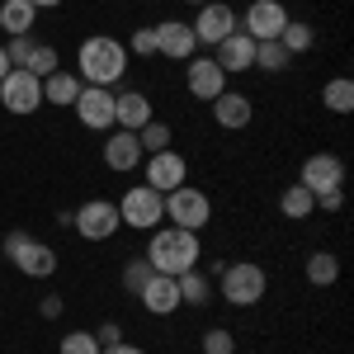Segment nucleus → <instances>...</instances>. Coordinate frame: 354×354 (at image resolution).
<instances>
[{
  "mask_svg": "<svg viewBox=\"0 0 354 354\" xmlns=\"http://www.w3.org/2000/svg\"><path fill=\"white\" fill-rule=\"evenodd\" d=\"M33 19H38V10H33L28 0H0V28H5L10 38L33 33Z\"/></svg>",
  "mask_w": 354,
  "mask_h": 354,
  "instance_id": "obj_21",
  "label": "nucleus"
},
{
  "mask_svg": "<svg viewBox=\"0 0 354 354\" xmlns=\"http://www.w3.org/2000/svg\"><path fill=\"white\" fill-rule=\"evenodd\" d=\"M203 354H236V335L222 330V326L203 330Z\"/></svg>",
  "mask_w": 354,
  "mask_h": 354,
  "instance_id": "obj_33",
  "label": "nucleus"
},
{
  "mask_svg": "<svg viewBox=\"0 0 354 354\" xmlns=\"http://www.w3.org/2000/svg\"><path fill=\"white\" fill-rule=\"evenodd\" d=\"M137 298H142V307H147L151 317H170V312L180 307V283H175L170 274H151Z\"/></svg>",
  "mask_w": 354,
  "mask_h": 354,
  "instance_id": "obj_18",
  "label": "nucleus"
},
{
  "mask_svg": "<svg viewBox=\"0 0 354 354\" xmlns=\"http://www.w3.org/2000/svg\"><path fill=\"white\" fill-rule=\"evenodd\" d=\"M189 5H208V0H189Z\"/></svg>",
  "mask_w": 354,
  "mask_h": 354,
  "instance_id": "obj_42",
  "label": "nucleus"
},
{
  "mask_svg": "<svg viewBox=\"0 0 354 354\" xmlns=\"http://www.w3.org/2000/svg\"><path fill=\"white\" fill-rule=\"evenodd\" d=\"M335 279H340V260H335L330 250H312V255H307V283H312V288H330Z\"/></svg>",
  "mask_w": 354,
  "mask_h": 354,
  "instance_id": "obj_24",
  "label": "nucleus"
},
{
  "mask_svg": "<svg viewBox=\"0 0 354 354\" xmlns=\"http://www.w3.org/2000/svg\"><path fill=\"white\" fill-rule=\"evenodd\" d=\"M298 185H302V189H312V198H317V194H330V189H345V161L330 156V151H317V156L302 161Z\"/></svg>",
  "mask_w": 354,
  "mask_h": 354,
  "instance_id": "obj_11",
  "label": "nucleus"
},
{
  "mask_svg": "<svg viewBox=\"0 0 354 354\" xmlns=\"http://www.w3.org/2000/svg\"><path fill=\"white\" fill-rule=\"evenodd\" d=\"M175 283H180V302H189V307H203V302L213 298V283H208V274H198V270L180 274Z\"/></svg>",
  "mask_w": 354,
  "mask_h": 354,
  "instance_id": "obj_27",
  "label": "nucleus"
},
{
  "mask_svg": "<svg viewBox=\"0 0 354 354\" xmlns=\"http://www.w3.org/2000/svg\"><path fill=\"white\" fill-rule=\"evenodd\" d=\"M62 354H100L95 330H66V335H62Z\"/></svg>",
  "mask_w": 354,
  "mask_h": 354,
  "instance_id": "obj_31",
  "label": "nucleus"
},
{
  "mask_svg": "<svg viewBox=\"0 0 354 354\" xmlns=\"http://www.w3.org/2000/svg\"><path fill=\"white\" fill-rule=\"evenodd\" d=\"M165 218V194H156L151 185H133L118 198V222L133 232H156Z\"/></svg>",
  "mask_w": 354,
  "mask_h": 354,
  "instance_id": "obj_4",
  "label": "nucleus"
},
{
  "mask_svg": "<svg viewBox=\"0 0 354 354\" xmlns=\"http://www.w3.org/2000/svg\"><path fill=\"white\" fill-rule=\"evenodd\" d=\"M213 118H218V128H227V133H241L245 123L255 118V104L245 95H236V90H222L218 100H213Z\"/></svg>",
  "mask_w": 354,
  "mask_h": 354,
  "instance_id": "obj_20",
  "label": "nucleus"
},
{
  "mask_svg": "<svg viewBox=\"0 0 354 354\" xmlns=\"http://www.w3.org/2000/svg\"><path fill=\"white\" fill-rule=\"evenodd\" d=\"M38 312H43V317H62V298H57V293H48V298L38 302Z\"/></svg>",
  "mask_w": 354,
  "mask_h": 354,
  "instance_id": "obj_38",
  "label": "nucleus"
},
{
  "mask_svg": "<svg viewBox=\"0 0 354 354\" xmlns=\"http://www.w3.org/2000/svg\"><path fill=\"white\" fill-rule=\"evenodd\" d=\"M123 71H128V48L118 38L95 33V38L81 43V53H76V76H81V85H104V90H113V85L123 81Z\"/></svg>",
  "mask_w": 354,
  "mask_h": 354,
  "instance_id": "obj_2",
  "label": "nucleus"
},
{
  "mask_svg": "<svg viewBox=\"0 0 354 354\" xmlns=\"http://www.w3.org/2000/svg\"><path fill=\"white\" fill-rule=\"evenodd\" d=\"M194 48H198V38H194L189 24H180V19H161L156 24V57H170V62H189Z\"/></svg>",
  "mask_w": 354,
  "mask_h": 354,
  "instance_id": "obj_15",
  "label": "nucleus"
},
{
  "mask_svg": "<svg viewBox=\"0 0 354 354\" xmlns=\"http://www.w3.org/2000/svg\"><path fill=\"white\" fill-rule=\"evenodd\" d=\"M185 85H189L194 100L213 104L222 90H227V71H222L213 57H189V71H185Z\"/></svg>",
  "mask_w": 354,
  "mask_h": 354,
  "instance_id": "obj_14",
  "label": "nucleus"
},
{
  "mask_svg": "<svg viewBox=\"0 0 354 354\" xmlns=\"http://www.w3.org/2000/svg\"><path fill=\"white\" fill-rule=\"evenodd\" d=\"M95 340H100V350H104V345H118V340H123V326H118V322H104V326L95 330Z\"/></svg>",
  "mask_w": 354,
  "mask_h": 354,
  "instance_id": "obj_36",
  "label": "nucleus"
},
{
  "mask_svg": "<svg viewBox=\"0 0 354 354\" xmlns=\"http://www.w3.org/2000/svg\"><path fill=\"white\" fill-rule=\"evenodd\" d=\"M28 53H33V33H19V38H10V43H5V57H10V66H24Z\"/></svg>",
  "mask_w": 354,
  "mask_h": 354,
  "instance_id": "obj_35",
  "label": "nucleus"
},
{
  "mask_svg": "<svg viewBox=\"0 0 354 354\" xmlns=\"http://www.w3.org/2000/svg\"><path fill=\"white\" fill-rule=\"evenodd\" d=\"M151 274H156V270L147 265V255H137V260L123 265V288H128V293H142V283H147Z\"/></svg>",
  "mask_w": 354,
  "mask_h": 354,
  "instance_id": "obj_32",
  "label": "nucleus"
},
{
  "mask_svg": "<svg viewBox=\"0 0 354 354\" xmlns=\"http://www.w3.org/2000/svg\"><path fill=\"white\" fill-rule=\"evenodd\" d=\"M340 203H345V189H330V194H317V208H326V213H340Z\"/></svg>",
  "mask_w": 354,
  "mask_h": 354,
  "instance_id": "obj_37",
  "label": "nucleus"
},
{
  "mask_svg": "<svg viewBox=\"0 0 354 354\" xmlns=\"http://www.w3.org/2000/svg\"><path fill=\"white\" fill-rule=\"evenodd\" d=\"M218 279H222V298L232 302V307H255V302L265 298V288H270V279H265V270H260L255 260L227 265Z\"/></svg>",
  "mask_w": 354,
  "mask_h": 354,
  "instance_id": "obj_6",
  "label": "nucleus"
},
{
  "mask_svg": "<svg viewBox=\"0 0 354 354\" xmlns=\"http://www.w3.org/2000/svg\"><path fill=\"white\" fill-rule=\"evenodd\" d=\"M76 118H81L90 133H109L113 128V90L104 85H81V95H76Z\"/></svg>",
  "mask_w": 354,
  "mask_h": 354,
  "instance_id": "obj_13",
  "label": "nucleus"
},
{
  "mask_svg": "<svg viewBox=\"0 0 354 354\" xmlns=\"http://www.w3.org/2000/svg\"><path fill=\"white\" fill-rule=\"evenodd\" d=\"M198 255H203L198 232H185V227H156L147 241V265L156 274H170V279L198 270Z\"/></svg>",
  "mask_w": 354,
  "mask_h": 354,
  "instance_id": "obj_1",
  "label": "nucleus"
},
{
  "mask_svg": "<svg viewBox=\"0 0 354 354\" xmlns=\"http://www.w3.org/2000/svg\"><path fill=\"white\" fill-rule=\"evenodd\" d=\"M189 180V161L170 147V151H151V156H142V185H151L156 194H170L180 189Z\"/></svg>",
  "mask_w": 354,
  "mask_h": 354,
  "instance_id": "obj_7",
  "label": "nucleus"
},
{
  "mask_svg": "<svg viewBox=\"0 0 354 354\" xmlns=\"http://www.w3.org/2000/svg\"><path fill=\"white\" fill-rule=\"evenodd\" d=\"M123 48H128V53H137V57H156V28H137Z\"/></svg>",
  "mask_w": 354,
  "mask_h": 354,
  "instance_id": "obj_34",
  "label": "nucleus"
},
{
  "mask_svg": "<svg viewBox=\"0 0 354 354\" xmlns=\"http://www.w3.org/2000/svg\"><path fill=\"white\" fill-rule=\"evenodd\" d=\"M28 5H33V10H57L62 0H28Z\"/></svg>",
  "mask_w": 354,
  "mask_h": 354,
  "instance_id": "obj_40",
  "label": "nucleus"
},
{
  "mask_svg": "<svg viewBox=\"0 0 354 354\" xmlns=\"http://www.w3.org/2000/svg\"><path fill=\"white\" fill-rule=\"evenodd\" d=\"M213 62H218L227 76H232V71H250V66H255V38H245L241 28L227 33L218 48H213Z\"/></svg>",
  "mask_w": 354,
  "mask_h": 354,
  "instance_id": "obj_17",
  "label": "nucleus"
},
{
  "mask_svg": "<svg viewBox=\"0 0 354 354\" xmlns=\"http://www.w3.org/2000/svg\"><path fill=\"white\" fill-rule=\"evenodd\" d=\"M236 19H241V33H245V38L270 43V38H279V33H283L288 10H283L279 0H250V5H245V15H236Z\"/></svg>",
  "mask_w": 354,
  "mask_h": 354,
  "instance_id": "obj_10",
  "label": "nucleus"
},
{
  "mask_svg": "<svg viewBox=\"0 0 354 354\" xmlns=\"http://www.w3.org/2000/svg\"><path fill=\"white\" fill-rule=\"evenodd\" d=\"M5 255H10V265L28 279H53L57 265H62V255H57L48 241H33L28 232H10L5 236Z\"/></svg>",
  "mask_w": 354,
  "mask_h": 354,
  "instance_id": "obj_3",
  "label": "nucleus"
},
{
  "mask_svg": "<svg viewBox=\"0 0 354 354\" xmlns=\"http://www.w3.org/2000/svg\"><path fill=\"white\" fill-rule=\"evenodd\" d=\"M24 71H28V76H38V81H48L53 71H62V57H57V48H48V43H33V53H28Z\"/></svg>",
  "mask_w": 354,
  "mask_h": 354,
  "instance_id": "obj_28",
  "label": "nucleus"
},
{
  "mask_svg": "<svg viewBox=\"0 0 354 354\" xmlns=\"http://www.w3.org/2000/svg\"><path fill=\"white\" fill-rule=\"evenodd\" d=\"M279 43L288 48V57H302V53H312L317 33H312V24H307V19H288V24H283V33H279Z\"/></svg>",
  "mask_w": 354,
  "mask_h": 354,
  "instance_id": "obj_26",
  "label": "nucleus"
},
{
  "mask_svg": "<svg viewBox=\"0 0 354 354\" xmlns=\"http://www.w3.org/2000/svg\"><path fill=\"white\" fill-rule=\"evenodd\" d=\"M279 213L288 222H302L317 213V198H312V189H302V185H288V189L279 194Z\"/></svg>",
  "mask_w": 354,
  "mask_h": 354,
  "instance_id": "obj_23",
  "label": "nucleus"
},
{
  "mask_svg": "<svg viewBox=\"0 0 354 354\" xmlns=\"http://www.w3.org/2000/svg\"><path fill=\"white\" fill-rule=\"evenodd\" d=\"M0 104L10 113H38L43 109V81L28 76L24 66H10V76L0 81Z\"/></svg>",
  "mask_w": 354,
  "mask_h": 354,
  "instance_id": "obj_9",
  "label": "nucleus"
},
{
  "mask_svg": "<svg viewBox=\"0 0 354 354\" xmlns=\"http://www.w3.org/2000/svg\"><path fill=\"white\" fill-rule=\"evenodd\" d=\"M76 95H81V76L71 71H53L43 81V104H76Z\"/></svg>",
  "mask_w": 354,
  "mask_h": 354,
  "instance_id": "obj_22",
  "label": "nucleus"
},
{
  "mask_svg": "<svg viewBox=\"0 0 354 354\" xmlns=\"http://www.w3.org/2000/svg\"><path fill=\"white\" fill-rule=\"evenodd\" d=\"M100 354H147L142 345H128V340H118V345H104Z\"/></svg>",
  "mask_w": 354,
  "mask_h": 354,
  "instance_id": "obj_39",
  "label": "nucleus"
},
{
  "mask_svg": "<svg viewBox=\"0 0 354 354\" xmlns=\"http://www.w3.org/2000/svg\"><path fill=\"white\" fill-rule=\"evenodd\" d=\"M137 147H142V156H151V151H170V128H165L161 118H151V123L137 133Z\"/></svg>",
  "mask_w": 354,
  "mask_h": 354,
  "instance_id": "obj_30",
  "label": "nucleus"
},
{
  "mask_svg": "<svg viewBox=\"0 0 354 354\" xmlns=\"http://www.w3.org/2000/svg\"><path fill=\"white\" fill-rule=\"evenodd\" d=\"M71 227L81 232L85 241H109L113 232L123 227V222H118V203H109V198H90V203H81V208L71 213Z\"/></svg>",
  "mask_w": 354,
  "mask_h": 354,
  "instance_id": "obj_8",
  "label": "nucleus"
},
{
  "mask_svg": "<svg viewBox=\"0 0 354 354\" xmlns=\"http://www.w3.org/2000/svg\"><path fill=\"white\" fill-rule=\"evenodd\" d=\"M322 104H326L330 113H350L354 109V81H350V76L326 81V85H322Z\"/></svg>",
  "mask_w": 354,
  "mask_h": 354,
  "instance_id": "obj_25",
  "label": "nucleus"
},
{
  "mask_svg": "<svg viewBox=\"0 0 354 354\" xmlns=\"http://www.w3.org/2000/svg\"><path fill=\"white\" fill-rule=\"evenodd\" d=\"M104 165L109 170H118V175H128V170H137L142 165V147H137V133H109L104 137Z\"/></svg>",
  "mask_w": 354,
  "mask_h": 354,
  "instance_id": "obj_19",
  "label": "nucleus"
},
{
  "mask_svg": "<svg viewBox=\"0 0 354 354\" xmlns=\"http://www.w3.org/2000/svg\"><path fill=\"white\" fill-rule=\"evenodd\" d=\"M194 38L198 43H208V48H218L227 33H236L241 19H236V10L227 5V0H208V5H198V19H194Z\"/></svg>",
  "mask_w": 354,
  "mask_h": 354,
  "instance_id": "obj_12",
  "label": "nucleus"
},
{
  "mask_svg": "<svg viewBox=\"0 0 354 354\" xmlns=\"http://www.w3.org/2000/svg\"><path fill=\"white\" fill-rule=\"evenodd\" d=\"M151 118H156V113H151V100H147L142 90H123V95H113V128H123V133H142Z\"/></svg>",
  "mask_w": 354,
  "mask_h": 354,
  "instance_id": "obj_16",
  "label": "nucleus"
},
{
  "mask_svg": "<svg viewBox=\"0 0 354 354\" xmlns=\"http://www.w3.org/2000/svg\"><path fill=\"white\" fill-rule=\"evenodd\" d=\"M165 218L170 227H185V232H203L213 222V198L194 185H180V189L165 194Z\"/></svg>",
  "mask_w": 354,
  "mask_h": 354,
  "instance_id": "obj_5",
  "label": "nucleus"
},
{
  "mask_svg": "<svg viewBox=\"0 0 354 354\" xmlns=\"http://www.w3.org/2000/svg\"><path fill=\"white\" fill-rule=\"evenodd\" d=\"M10 76V57H5V48H0V81Z\"/></svg>",
  "mask_w": 354,
  "mask_h": 354,
  "instance_id": "obj_41",
  "label": "nucleus"
},
{
  "mask_svg": "<svg viewBox=\"0 0 354 354\" xmlns=\"http://www.w3.org/2000/svg\"><path fill=\"white\" fill-rule=\"evenodd\" d=\"M288 48L279 43V38H270V43H255V66L260 71H288Z\"/></svg>",
  "mask_w": 354,
  "mask_h": 354,
  "instance_id": "obj_29",
  "label": "nucleus"
}]
</instances>
